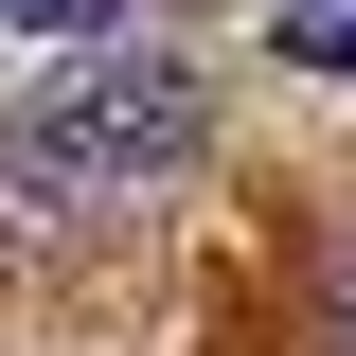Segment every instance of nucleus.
<instances>
[{"label":"nucleus","mask_w":356,"mask_h":356,"mask_svg":"<svg viewBox=\"0 0 356 356\" xmlns=\"http://www.w3.org/2000/svg\"><path fill=\"white\" fill-rule=\"evenodd\" d=\"M267 36L303 54V72H356V0H285V18H267Z\"/></svg>","instance_id":"f03ea898"},{"label":"nucleus","mask_w":356,"mask_h":356,"mask_svg":"<svg viewBox=\"0 0 356 356\" xmlns=\"http://www.w3.org/2000/svg\"><path fill=\"white\" fill-rule=\"evenodd\" d=\"M125 0H0V36H107Z\"/></svg>","instance_id":"7ed1b4c3"},{"label":"nucleus","mask_w":356,"mask_h":356,"mask_svg":"<svg viewBox=\"0 0 356 356\" xmlns=\"http://www.w3.org/2000/svg\"><path fill=\"white\" fill-rule=\"evenodd\" d=\"M339 356H356V303H339Z\"/></svg>","instance_id":"20e7f679"},{"label":"nucleus","mask_w":356,"mask_h":356,"mask_svg":"<svg viewBox=\"0 0 356 356\" xmlns=\"http://www.w3.org/2000/svg\"><path fill=\"white\" fill-rule=\"evenodd\" d=\"M196 143H214V89L178 72V54H107V36L54 89L0 107V161L36 178V196H143V178H178Z\"/></svg>","instance_id":"f257e3e1"}]
</instances>
